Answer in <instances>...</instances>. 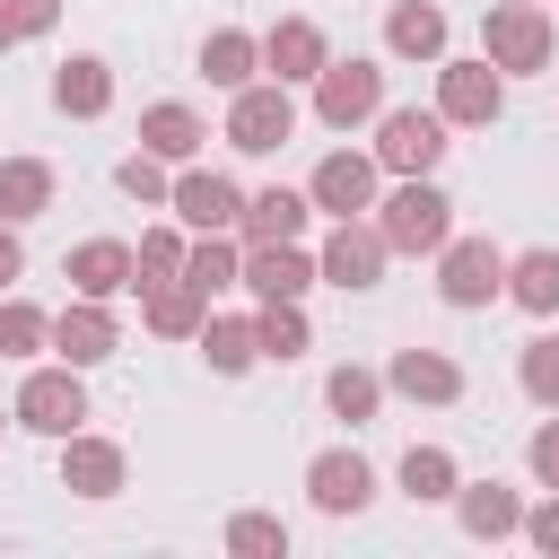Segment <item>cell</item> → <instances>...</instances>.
<instances>
[{"label": "cell", "instance_id": "cell-10", "mask_svg": "<svg viewBox=\"0 0 559 559\" xmlns=\"http://www.w3.org/2000/svg\"><path fill=\"white\" fill-rule=\"evenodd\" d=\"M314 262H323V280H332V288H349V297H358V288H376V280H384L393 245H384V227H376V218H332V236H323V253H314Z\"/></svg>", "mask_w": 559, "mask_h": 559}, {"label": "cell", "instance_id": "cell-24", "mask_svg": "<svg viewBox=\"0 0 559 559\" xmlns=\"http://www.w3.org/2000/svg\"><path fill=\"white\" fill-rule=\"evenodd\" d=\"M201 79L227 87V96L253 87V79H262V35H245V26H210V35H201Z\"/></svg>", "mask_w": 559, "mask_h": 559}, {"label": "cell", "instance_id": "cell-23", "mask_svg": "<svg viewBox=\"0 0 559 559\" xmlns=\"http://www.w3.org/2000/svg\"><path fill=\"white\" fill-rule=\"evenodd\" d=\"M140 323H148L157 341H192V332L210 323V297H201L192 280H148V288H140Z\"/></svg>", "mask_w": 559, "mask_h": 559}, {"label": "cell", "instance_id": "cell-33", "mask_svg": "<svg viewBox=\"0 0 559 559\" xmlns=\"http://www.w3.org/2000/svg\"><path fill=\"white\" fill-rule=\"evenodd\" d=\"M35 349H52V314L9 288V297H0V358H35Z\"/></svg>", "mask_w": 559, "mask_h": 559}, {"label": "cell", "instance_id": "cell-6", "mask_svg": "<svg viewBox=\"0 0 559 559\" xmlns=\"http://www.w3.org/2000/svg\"><path fill=\"white\" fill-rule=\"evenodd\" d=\"M384 114V61H323V79H314V122L323 131H358V122H376Z\"/></svg>", "mask_w": 559, "mask_h": 559}, {"label": "cell", "instance_id": "cell-14", "mask_svg": "<svg viewBox=\"0 0 559 559\" xmlns=\"http://www.w3.org/2000/svg\"><path fill=\"white\" fill-rule=\"evenodd\" d=\"M122 480H131V454L114 437H87V428L61 437V489L70 498H122Z\"/></svg>", "mask_w": 559, "mask_h": 559}, {"label": "cell", "instance_id": "cell-9", "mask_svg": "<svg viewBox=\"0 0 559 559\" xmlns=\"http://www.w3.org/2000/svg\"><path fill=\"white\" fill-rule=\"evenodd\" d=\"M376 183H384L376 148H332V157L306 175V192H314L323 218H367V210H376Z\"/></svg>", "mask_w": 559, "mask_h": 559}, {"label": "cell", "instance_id": "cell-16", "mask_svg": "<svg viewBox=\"0 0 559 559\" xmlns=\"http://www.w3.org/2000/svg\"><path fill=\"white\" fill-rule=\"evenodd\" d=\"M166 210H175L192 236H210V227H236V218H245V192H236V175H218V166H183Z\"/></svg>", "mask_w": 559, "mask_h": 559}, {"label": "cell", "instance_id": "cell-42", "mask_svg": "<svg viewBox=\"0 0 559 559\" xmlns=\"http://www.w3.org/2000/svg\"><path fill=\"white\" fill-rule=\"evenodd\" d=\"M9 44H26V35H17V17H9V0H0V52H9Z\"/></svg>", "mask_w": 559, "mask_h": 559}, {"label": "cell", "instance_id": "cell-5", "mask_svg": "<svg viewBox=\"0 0 559 559\" xmlns=\"http://www.w3.org/2000/svg\"><path fill=\"white\" fill-rule=\"evenodd\" d=\"M288 140H297V96H288L280 79H253V87L227 96V148L271 157V148H288Z\"/></svg>", "mask_w": 559, "mask_h": 559}, {"label": "cell", "instance_id": "cell-39", "mask_svg": "<svg viewBox=\"0 0 559 559\" xmlns=\"http://www.w3.org/2000/svg\"><path fill=\"white\" fill-rule=\"evenodd\" d=\"M524 542H533L542 559H559V489H550L542 507H524Z\"/></svg>", "mask_w": 559, "mask_h": 559}, {"label": "cell", "instance_id": "cell-35", "mask_svg": "<svg viewBox=\"0 0 559 559\" xmlns=\"http://www.w3.org/2000/svg\"><path fill=\"white\" fill-rule=\"evenodd\" d=\"M515 384H524V402H542V411H559V332H542V341H524V358H515Z\"/></svg>", "mask_w": 559, "mask_h": 559}, {"label": "cell", "instance_id": "cell-1", "mask_svg": "<svg viewBox=\"0 0 559 559\" xmlns=\"http://www.w3.org/2000/svg\"><path fill=\"white\" fill-rule=\"evenodd\" d=\"M376 227H384V245L393 253H428L437 262V245L454 236V201L437 192V175H402L393 192H376V210H367Z\"/></svg>", "mask_w": 559, "mask_h": 559}, {"label": "cell", "instance_id": "cell-2", "mask_svg": "<svg viewBox=\"0 0 559 559\" xmlns=\"http://www.w3.org/2000/svg\"><path fill=\"white\" fill-rule=\"evenodd\" d=\"M480 52H489L507 79H533V70H550L559 26H550V9H542V0H498V9L480 17Z\"/></svg>", "mask_w": 559, "mask_h": 559}, {"label": "cell", "instance_id": "cell-36", "mask_svg": "<svg viewBox=\"0 0 559 559\" xmlns=\"http://www.w3.org/2000/svg\"><path fill=\"white\" fill-rule=\"evenodd\" d=\"M114 183L140 201V210H157V201H175V175H166V157H148V148H131L122 166H114Z\"/></svg>", "mask_w": 559, "mask_h": 559}, {"label": "cell", "instance_id": "cell-19", "mask_svg": "<svg viewBox=\"0 0 559 559\" xmlns=\"http://www.w3.org/2000/svg\"><path fill=\"white\" fill-rule=\"evenodd\" d=\"M201 140H210V122H201L183 96H157V105H140V148H148V157H166V166H192V157H201Z\"/></svg>", "mask_w": 559, "mask_h": 559}, {"label": "cell", "instance_id": "cell-4", "mask_svg": "<svg viewBox=\"0 0 559 559\" xmlns=\"http://www.w3.org/2000/svg\"><path fill=\"white\" fill-rule=\"evenodd\" d=\"M437 297H445L454 314L498 306V297H507V253H498L489 236H445V245H437Z\"/></svg>", "mask_w": 559, "mask_h": 559}, {"label": "cell", "instance_id": "cell-15", "mask_svg": "<svg viewBox=\"0 0 559 559\" xmlns=\"http://www.w3.org/2000/svg\"><path fill=\"white\" fill-rule=\"evenodd\" d=\"M323 61H332V44H323L314 17H280V26L262 35V79H280V87H314Z\"/></svg>", "mask_w": 559, "mask_h": 559}, {"label": "cell", "instance_id": "cell-38", "mask_svg": "<svg viewBox=\"0 0 559 559\" xmlns=\"http://www.w3.org/2000/svg\"><path fill=\"white\" fill-rule=\"evenodd\" d=\"M524 463H533V480H542V489H559V411H550V419L533 428V445H524Z\"/></svg>", "mask_w": 559, "mask_h": 559}, {"label": "cell", "instance_id": "cell-21", "mask_svg": "<svg viewBox=\"0 0 559 559\" xmlns=\"http://www.w3.org/2000/svg\"><path fill=\"white\" fill-rule=\"evenodd\" d=\"M384 52L393 61H445V9L437 0H393V17H384Z\"/></svg>", "mask_w": 559, "mask_h": 559}, {"label": "cell", "instance_id": "cell-8", "mask_svg": "<svg viewBox=\"0 0 559 559\" xmlns=\"http://www.w3.org/2000/svg\"><path fill=\"white\" fill-rule=\"evenodd\" d=\"M9 411H17V428H35V437H52V445H61V437L87 419V384H79V367H70V358H61V367H26V384H17V402H9Z\"/></svg>", "mask_w": 559, "mask_h": 559}, {"label": "cell", "instance_id": "cell-37", "mask_svg": "<svg viewBox=\"0 0 559 559\" xmlns=\"http://www.w3.org/2000/svg\"><path fill=\"white\" fill-rule=\"evenodd\" d=\"M131 253H140V288H148V280H183V253H192V236H183V227H148Z\"/></svg>", "mask_w": 559, "mask_h": 559}, {"label": "cell", "instance_id": "cell-11", "mask_svg": "<svg viewBox=\"0 0 559 559\" xmlns=\"http://www.w3.org/2000/svg\"><path fill=\"white\" fill-rule=\"evenodd\" d=\"M306 498H314V515H367L376 463H367L358 445H323V454L306 463Z\"/></svg>", "mask_w": 559, "mask_h": 559}, {"label": "cell", "instance_id": "cell-3", "mask_svg": "<svg viewBox=\"0 0 559 559\" xmlns=\"http://www.w3.org/2000/svg\"><path fill=\"white\" fill-rule=\"evenodd\" d=\"M445 131H454V122H445L437 105H428V114H419V105H384V114H376V166H384V175H437L445 148H454Z\"/></svg>", "mask_w": 559, "mask_h": 559}, {"label": "cell", "instance_id": "cell-25", "mask_svg": "<svg viewBox=\"0 0 559 559\" xmlns=\"http://www.w3.org/2000/svg\"><path fill=\"white\" fill-rule=\"evenodd\" d=\"M52 105H61L70 122H96V114H114V70H105L96 52H70V61L52 70Z\"/></svg>", "mask_w": 559, "mask_h": 559}, {"label": "cell", "instance_id": "cell-12", "mask_svg": "<svg viewBox=\"0 0 559 559\" xmlns=\"http://www.w3.org/2000/svg\"><path fill=\"white\" fill-rule=\"evenodd\" d=\"M52 349L87 376V367H105L114 349H122V323H114V297H70L61 314H52Z\"/></svg>", "mask_w": 559, "mask_h": 559}, {"label": "cell", "instance_id": "cell-18", "mask_svg": "<svg viewBox=\"0 0 559 559\" xmlns=\"http://www.w3.org/2000/svg\"><path fill=\"white\" fill-rule=\"evenodd\" d=\"M384 393L445 411V402H463V367H454L445 349H393V367H384Z\"/></svg>", "mask_w": 559, "mask_h": 559}, {"label": "cell", "instance_id": "cell-30", "mask_svg": "<svg viewBox=\"0 0 559 559\" xmlns=\"http://www.w3.org/2000/svg\"><path fill=\"white\" fill-rule=\"evenodd\" d=\"M253 341H262V358H306L314 349V323H306V297H271L262 314H253Z\"/></svg>", "mask_w": 559, "mask_h": 559}, {"label": "cell", "instance_id": "cell-32", "mask_svg": "<svg viewBox=\"0 0 559 559\" xmlns=\"http://www.w3.org/2000/svg\"><path fill=\"white\" fill-rule=\"evenodd\" d=\"M192 341H201V358H210L218 376H245V367L262 358V341H253V314H210Z\"/></svg>", "mask_w": 559, "mask_h": 559}, {"label": "cell", "instance_id": "cell-22", "mask_svg": "<svg viewBox=\"0 0 559 559\" xmlns=\"http://www.w3.org/2000/svg\"><path fill=\"white\" fill-rule=\"evenodd\" d=\"M306 218H314V192H288V183H271V192H245V218H236V236H245V245H280V236H306Z\"/></svg>", "mask_w": 559, "mask_h": 559}, {"label": "cell", "instance_id": "cell-28", "mask_svg": "<svg viewBox=\"0 0 559 559\" xmlns=\"http://www.w3.org/2000/svg\"><path fill=\"white\" fill-rule=\"evenodd\" d=\"M507 297L524 314H559V245H533V253H507Z\"/></svg>", "mask_w": 559, "mask_h": 559}, {"label": "cell", "instance_id": "cell-41", "mask_svg": "<svg viewBox=\"0 0 559 559\" xmlns=\"http://www.w3.org/2000/svg\"><path fill=\"white\" fill-rule=\"evenodd\" d=\"M17 280H26V245H17V227L0 218V297H9Z\"/></svg>", "mask_w": 559, "mask_h": 559}, {"label": "cell", "instance_id": "cell-40", "mask_svg": "<svg viewBox=\"0 0 559 559\" xmlns=\"http://www.w3.org/2000/svg\"><path fill=\"white\" fill-rule=\"evenodd\" d=\"M9 17H17V35H52L61 26V0H9Z\"/></svg>", "mask_w": 559, "mask_h": 559}, {"label": "cell", "instance_id": "cell-31", "mask_svg": "<svg viewBox=\"0 0 559 559\" xmlns=\"http://www.w3.org/2000/svg\"><path fill=\"white\" fill-rule=\"evenodd\" d=\"M323 411H332V419H349V428H367V419L384 411V376H376V367H358V358H349V367H332V376H323Z\"/></svg>", "mask_w": 559, "mask_h": 559}, {"label": "cell", "instance_id": "cell-34", "mask_svg": "<svg viewBox=\"0 0 559 559\" xmlns=\"http://www.w3.org/2000/svg\"><path fill=\"white\" fill-rule=\"evenodd\" d=\"M227 550L236 559H288V524L262 515V507H245V515H227Z\"/></svg>", "mask_w": 559, "mask_h": 559}, {"label": "cell", "instance_id": "cell-26", "mask_svg": "<svg viewBox=\"0 0 559 559\" xmlns=\"http://www.w3.org/2000/svg\"><path fill=\"white\" fill-rule=\"evenodd\" d=\"M52 192H61V175H52L44 157H0V218H9V227L44 218V210H52Z\"/></svg>", "mask_w": 559, "mask_h": 559}, {"label": "cell", "instance_id": "cell-29", "mask_svg": "<svg viewBox=\"0 0 559 559\" xmlns=\"http://www.w3.org/2000/svg\"><path fill=\"white\" fill-rule=\"evenodd\" d=\"M454 489H463V463L445 445H411L402 454V498L411 507H454Z\"/></svg>", "mask_w": 559, "mask_h": 559}, {"label": "cell", "instance_id": "cell-7", "mask_svg": "<svg viewBox=\"0 0 559 559\" xmlns=\"http://www.w3.org/2000/svg\"><path fill=\"white\" fill-rule=\"evenodd\" d=\"M437 114L454 131H489L507 114V70L480 52V61H437Z\"/></svg>", "mask_w": 559, "mask_h": 559}, {"label": "cell", "instance_id": "cell-17", "mask_svg": "<svg viewBox=\"0 0 559 559\" xmlns=\"http://www.w3.org/2000/svg\"><path fill=\"white\" fill-rule=\"evenodd\" d=\"M323 280V262L297 245V236H280V245H245V288L271 306V297H306Z\"/></svg>", "mask_w": 559, "mask_h": 559}, {"label": "cell", "instance_id": "cell-20", "mask_svg": "<svg viewBox=\"0 0 559 559\" xmlns=\"http://www.w3.org/2000/svg\"><path fill=\"white\" fill-rule=\"evenodd\" d=\"M454 524H463L472 542H507V533H524V498H515L507 480H463V489H454Z\"/></svg>", "mask_w": 559, "mask_h": 559}, {"label": "cell", "instance_id": "cell-27", "mask_svg": "<svg viewBox=\"0 0 559 559\" xmlns=\"http://www.w3.org/2000/svg\"><path fill=\"white\" fill-rule=\"evenodd\" d=\"M183 280H192L201 297H218V288H245V245H236V227H210V236H192V253H183Z\"/></svg>", "mask_w": 559, "mask_h": 559}, {"label": "cell", "instance_id": "cell-13", "mask_svg": "<svg viewBox=\"0 0 559 559\" xmlns=\"http://www.w3.org/2000/svg\"><path fill=\"white\" fill-rule=\"evenodd\" d=\"M61 280H70V297H122V288H140V253L122 236H87L61 253Z\"/></svg>", "mask_w": 559, "mask_h": 559}, {"label": "cell", "instance_id": "cell-43", "mask_svg": "<svg viewBox=\"0 0 559 559\" xmlns=\"http://www.w3.org/2000/svg\"><path fill=\"white\" fill-rule=\"evenodd\" d=\"M9 419H17V411H0V428H9Z\"/></svg>", "mask_w": 559, "mask_h": 559}]
</instances>
